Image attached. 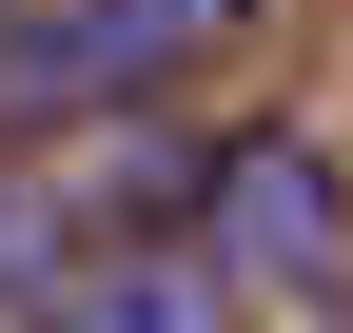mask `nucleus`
<instances>
[{
	"label": "nucleus",
	"mask_w": 353,
	"mask_h": 333,
	"mask_svg": "<svg viewBox=\"0 0 353 333\" xmlns=\"http://www.w3.org/2000/svg\"><path fill=\"white\" fill-rule=\"evenodd\" d=\"M196 216H216V255H236L255 294H294V314H334V294H353V196H334V157H314V138H236Z\"/></svg>",
	"instance_id": "obj_2"
},
{
	"label": "nucleus",
	"mask_w": 353,
	"mask_h": 333,
	"mask_svg": "<svg viewBox=\"0 0 353 333\" xmlns=\"http://www.w3.org/2000/svg\"><path fill=\"white\" fill-rule=\"evenodd\" d=\"M20 333H157V314H20Z\"/></svg>",
	"instance_id": "obj_3"
},
{
	"label": "nucleus",
	"mask_w": 353,
	"mask_h": 333,
	"mask_svg": "<svg viewBox=\"0 0 353 333\" xmlns=\"http://www.w3.org/2000/svg\"><path fill=\"white\" fill-rule=\"evenodd\" d=\"M255 0H0V118H99V98H157L236 39Z\"/></svg>",
	"instance_id": "obj_1"
}]
</instances>
